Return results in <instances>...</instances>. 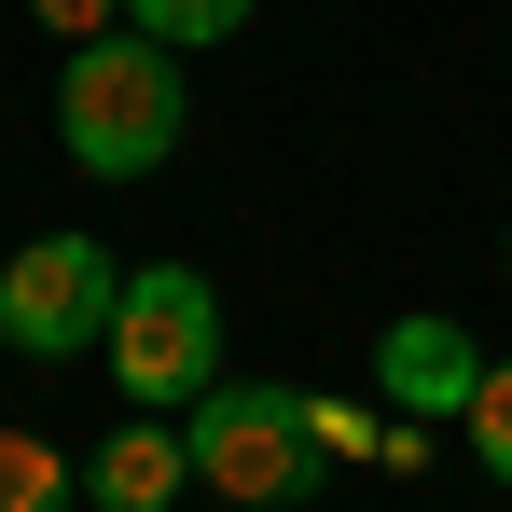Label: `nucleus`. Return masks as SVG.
<instances>
[{
    "label": "nucleus",
    "instance_id": "nucleus-1",
    "mask_svg": "<svg viewBox=\"0 0 512 512\" xmlns=\"http://www.w3.org/2000/svg\"><path fill=\"white\" fill-rule=\"evenodd\" d=\"M56 139H70V167L84 180H139L180 153V42L153 28H111L70 56V84H56Z\"/></svg>",
    "mask_w": 512,
    "mask_h": 512
},
{
    "label": "nucleus",
    "instance_id": "nucleus-2",
    "mask_svg": "<svg viewBox=\"0 0 512 512\" xmlns=\"http://www.w3.org/2000/svg\"><path fill=\"white\" fill-rule=\"evenodd\" d=\"M194 485H222L236 512H277V499H305L319 485V416H305V388H263V374H222L208 402H194Z\"/></svg>",
    "mask_w": 512,
    "mask_h": 512
},
{
    "label": "nucleus",
    "instance_id": "nucleus-3",
    "mask_svg": "<svg viewBox=\"0 0 512 512\" xmlns=\"http://www.w3.org/2000/svg\"><path fill=\"white\" fill-rule=\"evenodd\" d=\"M111 388H125L139 416L222 388V291H208L194 263H139V277H125V305H111Z\"/></svg>",
    "mask_w": 512,
    "mask_h": 512
},
{
    "label": "nucleus",
    "instance_id": "nucleus-4",
    "mask_svg": "<svg viewBox=\"0 0 512 512\" xmlns=\"http://www.w3.org/2000/svg\"><path fill=\"white\" fill-rule=\"evenodd\" d=\"M111 305H125V277L97 236H28V250L0 263V333L28 346V360H70V346H111Z\"/></svg>",
    "mask_w": 512,
    "mask_h": 512
},
{
    "label": "nucleus",
    "instance_id": "nucleus-5",
    "mask_svg": "<svg viewBox=\"0 0 512 512\" xmlns=\"http://www.w3.org/2000/svg\"><path fill=\"white\" fill-rule=\"evenodd\" d=\"M471 388H485V346L457 333V319H388V333H374V402H388V416L402 429H443V416H471Z\"/></svg>",
    "mask_w": 512,
    "mask_h": 512
},
{
    "label": "nucleus",
    "instance_id": "nucleus-6",
    "mask_svg": "<svg viewBox=\"0 0 512 512\" xmlns=\"http://www.w3.org/2000/svg\"><path fill=\"white\" fill-rule=\"evenodd\" d=\"M180 485H194V429H167V416H125L97 443V471H84L97 512H167Z\"/></svg>",
    "mask_w": 512,
    "mask_h": 512
},
{
    "label": "nucleus",
    "instance_id": "nucleus-7",
    "mask_svg": "<svg viewBox=\"0 0 512 512\" xmlns=\"http://www.w3.org/2000/svg\"><path fill=\"white\" fill-rule=\"evenodd\" d=\"M0 512H70V457L42 429H0Z\"/></svg>",
    "mask_w": 512,
    "mask_h": 512
},
{
    "label": "nucleus",
    "instance_id": "nucleus-8",
    "mask_svg": "<svg viewBox=\"0 0 512 512\" xmlns=\"http://www.w3.org/2000/svg\"><path fill=\"white\" fill-rule=\"evenodd\" d=\"M125 28H153V42H236L250 0H125Z\"/></svg>",
    "mask_w": 512,
    "mask_h": 512
},
{
    "label": "nucleus",
    "instance_id": "nucleus-9",
    "mask_svg": "<svg viewBox=\"0 0 512 512\" xmlns=\"http://www.w3.org/2000/svg\"><path fill=\"white\" fill-rule=\"evenodd\" d=\"M457 429H471V457L512 485V360H485V388H471V416H457Z\"/></svg>",
    "mask_w": 512,
    "mask_h": 512
},
{
    "label": "nucleus",
    "instance_id": "nucleus-10",
    "mask_svg": "<svg viewBox=\"0 0 512 512\" xmlns=\"http://www.w3.org/2000/svg\"><path fill=\"white\" fill-rule=\"evenodd\" d=\"M28 14H42V28H56V42H70V56H84V42H111V28H125V0H28Z\"/></svg>",
    "mask_w": 512,
    "mask_h": 512
},
{
    "label": "nucleus",
    "instance_id": "nucleus-11",
    "mask_svg": "<svg viewBox=\"0 0 512 512\" xmlns=\"http://www.w3.org/2000/svg\"><path fill=\"white\" fill-rule=\"evenodd\" d=\"M499 250H512V236H499Z\"/></svg>",
    "mask_w": 512,
    "mask_h": 512
}]
</instances>
